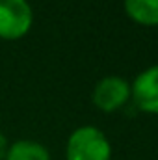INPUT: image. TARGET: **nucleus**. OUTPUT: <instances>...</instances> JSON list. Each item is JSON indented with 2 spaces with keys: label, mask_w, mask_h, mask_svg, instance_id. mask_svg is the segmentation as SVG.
<instances>
[{
  "label": "nucleus",
  "mask_w": 158,
  "mask_h": 160,
  "mask_svg": "<svg viewBox=\"0 0 158 160\" xmlns=\"http://www.w3.org/2000/svg\"><path fill=\"white\" fill-rule=\"evenodd\" d=\"M34 13L26 0H0V38L21 39L32 28Z\"/></svg>",
  "instance_id": "2"
},
{
  "label": "nucleus",
  "mask_w": 158,
  "mask_h": 160,
  "mask_svg": "<svg viewBox=\"0 0 158 160\" xmlns=\"http://www.w3.org/2000/svg\"><path fill=\"white\" fill-rule=\"evenodd\" d=\"M126 15L143 26H158V0H125Z\"/></svg>",
  "instance_id": "5"
},
{
  "label": "nucleus",
  "mask_w": 158,
  "mask_h": 160,
  "mask_svg": "<svg viewBox=\"0 0 158 160\" xmlns=\"http://www.w3.org/2000/svg\"><path fill=\"white\" fill-rule=\"evenodd\" d=\"M112 147L102 130L80 127L67 140V160H110Z\"/></svg>",
  "instance_id": "1"
},
{
  "label": "nucleus",
  "mask_w": 158,
  "mask_h": 160,
  "mask_svg": "<svg viewBox=\"0 0 158 160\" xmlns=\"http://www.w3.org/2000/svg\"><path fill=\"white\" fill-rule=\"evenodd\" d=\"M134 104L147 114H158V63L141 71L130 84Z\"/></svg>",
  "instance_id": "4"
},
{
  "label": "nucleus",
  "mask_w": 158,
  "mask_h": 160,
  "mask_svg": "<svg viewBox=\"0 0 158 160\" xmlns=\"http://www.w3.org/2000/svg\"><path fill=\"white\" fill-rule=\"evenodd\" d=\"M7 140H6V136L0 132V160H4L6 157H7Z\"/></svg>",
  "instance_id": "7"
},
{
  "label": "nucleus",
  "mask_w": 158,
  "mask_h": 160,
  "mask_svg": "<svg viewBox=\"0 0 158 160\" xmlns=\"http://www.w3.org/2000/svg\"><path fill=\"white\" fill-rule=\"evenodd\" d=\"M7 160H48V151L37 143V142H30V140H21L15 142L9 149H7Z\"/></svg>",
  "instance_id": "6"
},
{
  "label": "nucleus",
  "mask_w": 158,
  "mask_h": 160,
  "mask_svg": "<svg viewBox=\"0 0 158 160\" xmlns=\"http://www.w3.org/2000/svg\"><path fill=\"white\" fill-rule=\"evenodd\" d=\"M130 99V84L121 77H104L93 89V102L102 112H116Z\"/></svg>",
  "instance_id": "3"
}]
</instances>
